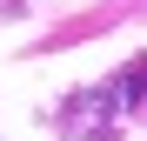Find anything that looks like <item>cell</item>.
<instances>
[{
  "label": "cell",
  "instance_id": "6da1fadb",
  "mask_svg": "<svg viewBox=\"0 0 147 141\" xmlns=\"http://www.w3.org/2000/svg\"><path fill=\"white\" fill-rule=\"evenodd\" d=\"M134 101H147V61H140L134 74H127V81L114 87V108H134Z\"/></svg>",
  "mask_w": 147,
  "mask_h": 141
}]
</instances>
